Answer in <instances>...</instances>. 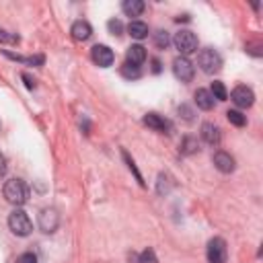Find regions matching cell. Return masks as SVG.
I'll return each mask as SVG.
<instances>
[{"label": "cell", "mask_w": 263, "mask_h": 263, "mask_svg": "<svg viewBox=\"0 0 263 263\" xmlns=\"http://www.w3.org/2000/svg\"><path fill=\"white\" fill-rule=\"evenodd\" d=\"M2 193H4V197H6V201L8 203H12V205H23V203H27V199H29V187H27V183L23 181V179H8L6 183H4V187H2Z\"/></svg>", "instance_id": "6da1fadb"}, {"label": "cell", "mask_w": 263, "mask_h": 263, "mask_svg": "<svg viewBox=\"0 0 263 263\" xmlns=\"http://www.w3.org/2000/svg\"><path fill=\"white\" fill-rule=\"evenodd\" d=\"M8 228H10V232L16 234V236H29L31 230H33V222H31V218L27 216L25 210L16 208V210H12L10 216H8Z\"/></svg>", "instance_id": "7a4b0ae2"}, {"label": "cell", "mask_w": 263, "mask_h": 263, "mask_svg": "<svg viewBox=\"0 0 263 263\" xmlns=\"http://www.w3.org/2000/svg\"><path fill=\"white\" fill-rule=\"evenodd\" d=\"M197 66L201 68V72L214 74V72H218L222 68V55L214 47H203L197 53Z\"/></svg>", "instance_id": "3957f363"}, {"label": "cell", "mask_w": 263, "mask_h": 263, "mask_svg": "<svg viewBox=\"0 0 263 263\" xmlns=\"http://www.w3.org/2000/svg\"><path fill=\"white\" fill-rule=\"evenodd\" d=\"M173 45L177 47V51H179L181 55L187 58L189 53L197 51V37H195L193 31H189V29H181V31L175 33V37H173Z\"/></svg>", "instance_id": "277c9868"}, {"label": "cell", "mask_w": 263, "mask_h": 263, "mask_svg": "<svg viewBox=\"0 0 263 263\" xmlns=\"http://www.w3.org/2000/svg\"><path fill=\"white\" fill-rule=\"evenodd\" d=\"M173 74H175V78L181 80V82H191V80H193V74H195V68H193V64H191L189 58L177 55V58L173 60Z\"/></svg>", "instance_id": "5b68a950"}, {"label": "cell", "mask_w": 263, "mask_h": 263, "mask_svg": "<svg viewBox=\"0 0 263 263\" xmlns=\"http://www.w3.org/2000/svg\"><path fill=\"white\" fill-rule=\"evenodd\" d=\"M37 224H39V228L45 234L55 232L58 226H60V214H58V210L55 208H43L39 212V216H37Z\"/></svg>", "instance_id": "8992f818"}, {"label": "cell", "mask_w": 263, "mask_h": 263, "mask_svg": "<svg viewBox=\"0 0 263 263\" xmlns=\"http://www.w3.org/2000/svg\"><path fill=\"white\" fill-rule=\"evenodd\" d=\"M208 263H226L228 259V249H226V240L220 236H214L208 242Z\"/></svg>", "instance_id": "52a82bcc"}, {"label": "cell", "mask_w": 263, "mask_h": 263, "mask_svg": "<svg viewBox=\"0 0 263 263\" xmlns=\"http://www.w3.org/2000/svg\"><path fill=\"white\" fill-rule=\"evenodd\" d=\"M90 58H92V62H95L99 68H109V66L113 64V60H115V53H113L111 47H107V45H103V43H97V45L90 49Z\"/></svg>", "instance_id": "ba28073f"}, {"label": "cell", "mask_w": 263, "mask_h": 263, "mask_svg": "<svg viewBox=\"0 0 263 263\" xmlns=\"http://www.w3.org/2000/svg\"><path fill=\"white\" fill-rule=\"evenodd\" d=\"M230 99L232 103L238 107V109H249L253 103H255V92L249 88V86H236L232 92H230Z\"/></svg>", "instance_id": "9c48e42d"}, {"label": "cell", "mask_w": 263, "mask_h": 263, "mask_svg": "<svg viewBox=\"0 0 263 263\" xmlns=\"http://www.w3.org/2000/svg\"><path fill=\"white\" fill-rule=\"evenodd\" d=\"M201 140H203L208 146L218 148V146H220V140H222V136H220V127L214 125V123H210V121L201 123Z\"/></svg>", "instance_id": "30bf717a"}, {"label": "cell", "mask_w": 263, "mask_h": 263, "mask_svg": "<svg viewBox=\"0 0 263 263\" xmlns=\"http://www.w3.org/2000/svg\"><path fill=\"white\" fill-rule=\"evenodd\" d=\"M70 33H72V37H74L76 41H86V39L92 35V27H90V23H88V21L78 18V21H74V23H72Z\"/></svg>", "instance_id": "8fae6325"}, {"label": "cell", "mask_w": 263, "mask_h": 263, "mask_svg": "<svg viewBox=\"0 0 263 263\" xmlns=\"http://www.w3.org/2000/svg\"><path fill=\"white\" fill-rule=\"evenodd\" d=\"M144 123H146L150 129L160 132V134H168V129H171V123H168L162 115H158V113H146V115H144Z\"/></svg>", "instance_id": "7c38bea8"}, {"label": "cell", "mask_w": 263, "mask_h": 263, "mask_svg": "<svg viewBox=\"0 0 263 263\" xmlns=\"http://www.w3.org/2000/svg\"><path fill=\"white\" fill-rule=\"evenodd\" d=\"M212 160H214V166H216L220 173H224V175H228V173L234 171V158H232L228 152H224V150H218Z\"/></svg>", "instance_id": "4fadbf2b"}, {"label": "cell", "mask_w": 263, "mask_h": 263, "mask_svg": "<svg viewBox=\"0 0 263 263\" xmlns=\"http://www.w3.org/2000/svg\"><path fill=\"white\" fill-rule=\"evenodd\" d=\"M125 62L132 64V66H138V68H140V64L146 62V47H142L140 43L129 45L127 51H125Z\"/></svg>", "instance_id": "5bb4252c"}, {"label": "cell", "mask_w": 263, "mask_h": 263, "mask_svg": "<svg viewBox=\"0 0 263 263\" xmlns=\"http://www.w3.org/2000/svg\"><path fill=\"white\" fill-rule=\"evenodd\" d=\"M193 99H195V105H197L199 109H203V111H210V109L214 107V97H212V92L205 90V88H197L195 95H193Z\"/></svg>", "instance_id": "9a60e30c"}, {"label": "cell", "mask_w": 263, "mask_h": 263, "mask_svg": "<svg viewBox=\"0 0 263 263\" xmlns=\"http://www.w3.org/2000/svg\"><path fill=\"white\" fill-rule=\"evenodd\" d=\"M144 8H146V4L142 0H123L121 2V10L125 16H140L144 12Z\"/></svg>", "instance_id": "2e32d148"}, {"label": "cell", "mask_w": 263, "mask_h": 263, "mask_svg": "<svg viewBox=\"0 0 263 263\" xmlns=\"http://www.w3.org/2000/svg\"><path fill=\"white\" fill-rule=\"evenodd\" d=\"M4 55L14 60V62H21V64H29V66H41L45 62V58L39 53V55H18V53H12L8 49H4Z\"/></svg>", "instance_id": "e0dca14e"}, {"label": "cell", "mask_w": 263, "mask_h": 263, "mask_svg": "<svg viewBox=\"0 0 263 263\" xmlns=\"http://www.w3.org/2000/svg\"><path fill=\"white\" fill-rule=\"evenodd\" d=\"M127 33H129V37H134V39H144V37H148V25L144 23V21H132L129 25H127Z\"/></svg>", "instance_id": "ac0fdd59"}, {"label": "cell", "mask_w": 263, "mask_h": 263, "mask_svg": "<svg viewBox=\"0 0 263 263\" xmlns=\"http://www.w3.org/2000/svg\"><path fill=\"white\" fill-rule=\"evenodd\" d=\"M199 150V144H197V138H191V136H185L181 140V146H179V152L183 156H189V154H195Z\"/></svg>", "instance_id": "d6986e66"}, {"label": "cell", "mask_w": 263, "mask_h": 263, "mask_svg": "<svg viewBox=\"0 0 263 263\" xmlns=\"http://www.w3.org/2000/svg\"><path fill=\"white\" fill-rule=\"evenodd\" d=\"M226 119H228L232 125H236V127H242V125L247 123V117H245L238 109H230V111H226Z\"/></svg>", "instance_id": "ffe728a7"}, {"label": "cell", "mask_w": 263, "mask_h": 263, "mask_svg": "<svg viewBox=\"0 0 263 263\" xmlns=\"http://www.w3.org/2000/svg\"><path fill=\"white\" fill-rule=\"evenodd\" d=\"M210 92H212V97L218 99V101H226V99H228L226 86H224L220 80H214V82H212V90H210Z\"/></svg>", "instance_id": "44dd1931"}, {"label": "cell", "mask_w": 263, "mask_h": 263, "mask_svg": "<svg viewBox=\"0 0 263 263\" xmlns=\"http://www.w3.org/2000/svg\"><path fill=\"white\" fill-rule=\"evenodd\" d=\"M140 74H142V72H140V68H138V66H132V64H127V62L121 66V76H123V78L136 80V78H140Z\"/></svg>", "instance_id": "7402d4cb"}, {"label": "cell", "mask_w": 263, "mask_h": 263, "mask_svg": "<svg viewBox=\"0 0 263 263\" xmlns=\"http://www.w3.org/2000/svg\"><path fill=\"white\" fill-rule=\"evenodd\" d=\"M134 259H136V263H158V259H156V255H154V251H152V249L142 251L138 257L134 255Z\"/></svg>", "instance_id": "603a6c76"}, {"label": "cell", "mask_w": 263, "mask_h": 263, "mask_svg": "<svg viewBox=\"0 0 263 263\" xmlns=\"http://www.w3.org/2000/svg\"><path fill=\"white\" fill-rule=\"evenodd\" d=\"M168 41H171V39H168V33H166V31H162V29H160V31H156V33H154V43H156V47H158V49H166Z\"/></svg>", "instance_id": "cb8c5ba5"}, {"label": "cell", "mask_w": 263, "mask_h": 263, "mask_svg": "<svg viewBox=\"0 0 263 263\" xmlns=\"http://www.w3.org/2000/svg\"><path fill=\"white\" fill-rule=\"evenodd\" d=\"M123 158H125V162H127V168H129V171H132V173L136 175V179H138V181H140V185L144 187V179H142V175H140V171H138V166H136V162H134V160L129 158V154H127L125 150H123Z\"/></svg>", "instance_id": "d4e9b609"}, {"label": "cell", "mask_w": 263, "mask_h": 263, "mask_svg": "<svg viewBox=\"0 0 263 263\" xmlns=\"http://www.w3.org/2000/svg\"><path fill=\"white\" fill-rule=\"evenodd\" d=\"M107 29H109L111 35H121V33H123V23H121L119 18H111V21L107 23Z\"/></svg>", "instance_id": "484cf974"}, {"label": "cell", "mask_w": 263, "mask_h": 263, "mask_svg": "<svg viewBox=\"0 0 263 263\" xmlns=\"http://www.w3.org/2000/svg\"><path fill=\"white\" fill-rule=\"evenodd\" d=\"M21 37L16 33H8L4 29H0V43H18Z\"/></svg>", "instance_id": "4316f807"}, {"label": "cell", "mask_w": 263, "mask_h": 263, "mask_svg": "<svg viewBox=\"0 0 263 263\" xmlns=\"http://www.w3.org/2000/svg\"><path fill=\"white\" fill-rule=\"evenodd\" d=\"M164 181H166V175L160 173V175H158V193H160V195L171 189V183H164Z\"/></svg>", "instance_id": "83f0119b"}, {"label": "cell", "mask_w": 263, "mask_h": 263, "mask_svg": "<svg viewBox=\"0 0 263 263\" xmlns=\"http://www.w3.org/2000/svg\"><path fill=\"white\" fill-rule=\"evenodd\" d=\"M16 263H37V257L33 253H23L16 257Z\"/></svg>", "instance_id": "f1b7e54d"}, {"label": "cell", "mask_w": 263, "mask_h": 263, "mask_svg": "<svg viewBox=\"0 0 263 263\" xmlns=\"http://www.w3.org/2000/svg\"><path fill=\"white\" fill-rule=\"evenodd\" d=\"M181 113H183V117H185V119H189V121H191V117H193V111H191L187 105H181V107H179V115H181Z\"/></svg>", "instance_id": "f546056e"}, {"label": "cell", "mask_w": 263, "mask_h": 263, "mask_svg": "<svg viewBox=\"0 0 263 263\" xmlns=\"http://www.w3.org/2000/svg\"><path fill=\"white\" fill-rule=\"evenodd\" d=\"M4 173H6V158H4V154L0 152V179L4 177Z\"/></svg>", "instance_id": "4dcf8cb0"}, {"label": "cell", "mask_w": 263, "mask_h": 263, "mask_svg": "<svg viewBox=\"0 0 263 263\" xmlns=\"http://www.w3.org/2000/svg\"><path fill=\"white\" fill-rule=\"evenodd\" d=\"M23 80H25V84H27V88H35V80L29 76V74H23Z\"/></svg>", "instance_id": "1f68e13d"}, {"label": "cell", "mask_w": 263, "mask_h": 263, "mask_svg": "<svg viewBox=\"0 0 263 263\" xmlns=\"http://www.w3.org/2000/svg\"><path fill=\"white\" fill-rule=\"evenodd\" d=\"M152 72H154V74L160 72V62H158V60H152Z\"/></svg>", "instance_id": "d6a6232c"}]
</instances>
